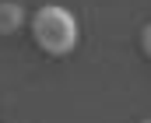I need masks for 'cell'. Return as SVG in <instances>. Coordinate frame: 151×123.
<instances>
[{
    "instance_id": "1",
    "label": "cell",
    "mask_w": 151,
    "mask_h": 123,
    "mask_svg": "<svg viewBox=\"0 0 151 123\" xmlns=\"http://www.w3.org/2000/svg\"><path fill=\"white\" fill-rule=\"evenodd\" d=\"M32 35L49 56H67L77 46V18L60 4H42L32 14Z\"/></svg>"
},
{
    "instance_id": "2",
    "label": "cell",
    "mask_w": 151,
    "mask_h": 123,
    "mask_svg": "<svg viewBox=\"0 0 151 123\" xmlns=\"http://www.w3.org/2000/svg\"><path fill=\"white\" fill-rule=\"evenodd\" d=\"M21 25H25V7L14 4V0H4V4H0V32L11 35V32H18Z\"/></svg>"
},
{
    "instance_id": "3",
    "label": "cell",
    "mask_w": 151,
    "mask_h": 123,
    "mask_svg": "<svg viewBox=\"0 0 151 123\" xmlns=\"http://www.w3.org/2000/svg\"><path fill=\"white\" fill-rule=\"evenodd\" d=\"M141 49L151 56V25H144V32H141Z\"/></svg>"
},
{
    "instance_id": "4",
    "label": "cell",
    "mask_w": 151,
    "mask_h": 123,
    "mask_svg": "<svg viewBox=\"0 0 151 123\" xmlns=\"http://www.w3.org/2000/svg\"><path fill=\"white\" fill-rule=\"evenodd\" d=\"M141 123H151V120H141Z\"/></svg>"
}]
</instances>
